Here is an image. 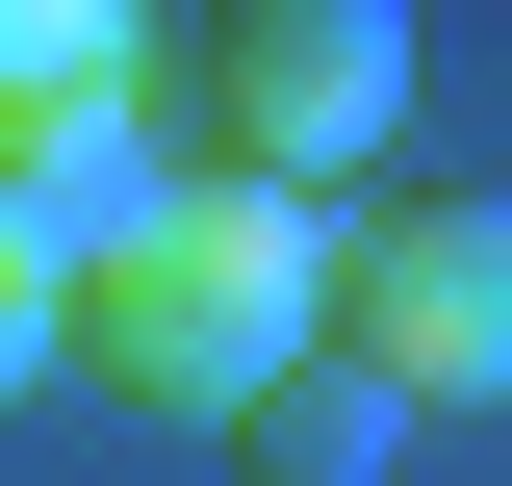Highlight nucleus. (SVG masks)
Instances as JSON below:
<instances>
[{
    "mask_svg": "<svg viewBox=\"0 0 512 486\" xmlns=\"http://www.w3.org/2000/svg\"><path fill=\"white\" fill-rule=\"evenodd\" d=\"M77 359H103L128 410H205V435H231L282 359H333V205H282V180H180L103 282H77Z\"/></svg>",
    "mask_w": 512,
    "mask_h": 486,
    "instance_id": "f257e3e1",
    "label": "nucleus"
},
{
    "mask_svg": "<svg viewBox=\"0 0 512 486\" xmlns=\"http://www.w3.org/2000/svg\"><path fill=\"white\" fill-rule=\"evenodd\" d=\"M410 128V0H205V180H359Z\"/></svg>",
    "mask_w": 512,
    "mask_h": 486,
    "instance_id": "f03ea898",
    "label": "nucleus"
},
{
    "mask_svg": "<svg viewBox=\"0 0 512 486\" xmlns=\"http://www.w3.org/2000/svg\"><path fill=\"white\" fill-rule=\"evenodd\" d=\"M333 359L410 384V410H487L512 384V205H359L333 231Z\"/></svg>",
    "mask_w": 512,
    "mask_h": 486,
    "instance_id": "7ed1b4c3",
    "label": "nucleus"
},
{
    "mask_svg": "<svg viewBox=\"0 0 512 486\" xmlns=\"http://www.w3.org/2000/svg\"><path fill=\"white\" fill-rule=\"evenodd\" d=\"M154 205H180V180H154V103H52V128H0V231L52 256V282H103Z\"/></svg>",
    "mask_w": 512,
    "mask_h": 486,
    "instance_id": "20e7f679",
    "label": "nucleus"
},
{
    "mask_svg": "<svg viewBox=\"0 0 512 486\" xmlns=\"http://www.w3.org/2000/svg\"><path fill=\"white\" fill-rule=\"evenodd\" d=\"M384 435H410V384H359V359H282V384L231 410V461H256V486H384Z\"/></svg>",
    "mask_w": 512,
    "mask_h": 486,
    "instance_id": "39448f33",
    "label": "nucleus"
},
{
    "mask_svg": "<svg viewBox=\"0 0 512 486\" xmlns=\"http://www.w3.org/2000/svg\"><path fill=\"white\" fill-rule=\"evenodd\" d=\"M128 77H154V0H0V128L128 103Z\"/></svg>",
    "mask_w": 512,
    "mask_h": 486,
    "instance_id": "423d86ee",
    "label": "nucleus"
},
{
    "mask_svg": "<svg viewBox=\"0 0 512 486\" xmlns=\"http://www.w3.org/2000/svg\"><path fill=\"white\" fill-rule=\"evenodd\" d=\"M77 359V282H52V256H26V231H0V410H26V384H52Z\"/></svg>",
    "mask_w": 512,
    "mask_h": 486,
    "instance_id": "0eeeda50",
    "label": "nucleus"
}]
</instances>
